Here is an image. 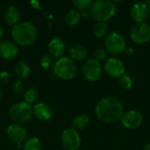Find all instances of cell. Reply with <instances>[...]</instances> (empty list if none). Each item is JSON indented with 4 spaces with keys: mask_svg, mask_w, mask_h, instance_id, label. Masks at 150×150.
<instances>
[{
    "mask_svg": "<svg viewBox=\"0 0 150 150\" xmlns=\"http://www.w3.org/2000/svg\"><path fill=\"white\" fill-rule=\"evenodd\" d=\"M95 112L100 121L115 123L121 120L125 110L120 100L115 97L107 96L98 102L95 107Z\"/></svg>",
    "mask_w": 150,
    "mask_h": 150,
    "instance_id": "cell-1",
    "label": "cell"
},
{
    "mask_svg": "<svg viewBox=\"0 0 150 150\" xmlns=\"http://www.w3.org/2000/svg\"><path fill=\"white\" fill-rule=\"evenodd\" d=\"M11 35L17 44L28 46L35 41L38 36V29L31 22H21L12 26Z\"/></svg>",
    "mask_w": 150,
    "mask_h": 150,
    "instance_id": "cell-2",
    "label": "cell"
},
{
    "mask_svg": "<svg viewBox=\"0 0 150 150\" xmlns=\"http://www.w3.org/2000/svg\"><path fill=\"white\" fill-rule=\"evenodd\" d=\"M92 18L97 22H105L111 19L117 12V6L110 0H97L90 8Z\"/></svg>",
    "mask_w": 150,
    "mask_h": 150,
    "instance_id": "cell-3",
    "label": "cell"
},
{
    "mask_svg": "<svg viewBox=\"0 0 150 150\" xmlns=\"http://www.w3.org/2000/svg\"><path fill=\"white\" fill-rule=\"evenodd\" d=\"M54 72L61 79L70 80L76 76L77 66L71 58L62 57L54 63Z\"/></svg>",
    "mask_w": 150,
    "mask_h": 150,
    "instance_id": "cell-4",
    "label": "cell"
},
{
    "mask_svg": "<svg viewBox=\"0 0 150 150\" xmlns=\"http://www.w3.org/2000/svg\"><path fill=\"white\" fill-rule=\"evenodd\" d=\"M126 47V40L119 32H111L105 38V48L112 55H119L123 54Z\"/></svg>",
    "mask_w": 150,
    "mask_h": 150,
    "instance_id": "cell-5",
    "label": "cell"
},
{
    "mask_svg": "<svg viewBox=\"0 0 150 150\" xmlns=\"http://www.w3.org/2000/svg\"><path fill=\"white\" fill-rule=\"evenodd\" d=\"M33 114V107L25 101L14 104L10 109V115L11 119L18 123H25L30 120Z\"/></svg>",
    "mask_w": 150,
    "mask_h": 150,
    "instance_id": "cell-6",
    "label": "cell"
},
{
    "mask_svg": "<svg viewBox=\"0 0 150 150\" xmlns=\"http://www.w3.org/2000/svg\"><path fill=\"white\" fill-rule=\"evenodd\" d=\"M104 70L112 78H120L126 72V66L123 61L118 57H110L104 65Z\"/></svg>",
    "mask_w": 150,
    "mask_h": 150,
    "instance_id": "cell-7",
    "label": "cell"
},
{
    "mask_svg": "<svg viewBox=\"0 0 150 150\" xmlns=\"http://www.w3.org/2000/svg\"><path fill=\"white\" fill-rule=\"evenodd\" d=\"M130 38L136 44H144L150 40V26L149 24L136 23L130 30Z\"/></svg>",
    "mask_w": 150,
    "mask_h": 150,
    "instance_id": "cell-8",
    "label": "cell"
},
{
    "mask_svg": "<svg viewBox=\"0 0 150 150\" xmlns=\"http://www.w3.org/2000/svg\"><path fill=\"white\" fill-rule=\"evenodd\" d=\"M82 72L85 79L91 82H97L102 76L100 62L94 59H88L82 67Z\"/></svg>",
    "mask_w": 150,
    "mask_h": 150,
    "instance_id": "cell-9",
    "label": "cell"
},
{
    "mask_svg": "<svg viewBox=\"0 0 150 150\" xmlns=\"http://www.w3.org/2000/svg\"><path fill=\"white\" fill-rule=\"evenodd\" d=\"M61 141L62 146L67 150H77L81 146V137L73 127L67 128L62 132Z\"/></svg>",
    "mask_w": 150,
    "mask_h": 150,
    "instance_id": "cell-10",
    "label": "cell"
},
{
    "mask_svg": "<svg viewBox=\"0 0 150 150\" xmlns=\"http://www.w3.org/2000/svg\"><path fill=\"white\" fill-rule=\"evenodd\" d=\"M120 121L126 128L134 130L139 128L142 125L143 116L139 111L129 110L127 112H125Z\"/></svg>",
    "mask_w": 150,
    "mask_h": 150,
    "instance_id": "cell-11",
    "label": "cell"
},
{
    "mask_svg": "<svg viewBox=\"0 0 150 150\" xmlns=\"http://www.w3.org/2000/svg\"><path fill=\"white\" fill-rule=\"evenodd\" d=\"M150 9L143 2L135 3L130 10V16L136 23H143L149 18Z\"/></svg>",
    "mask_w": 150,
    "mask_h": 150,
    "instance_id": "cell-12",
    "label": "cell"
},
{
    "mask_svg": "<svg viewBox=\"0 0 150 150\" xmlns=\"http://www.w3.org/2000/svg\"><path fill=\"white\" fill-rule=\"evenodd\" d=\"M7 135L12 142L19 145L23 141H25L26 137V131L18 124H11L7 128Z\"/></svg>",
    "mask_w": 150,
    "mask_h": 150,
    "instance_id": "cell-13",
    "label": "cell"
},
{
    "mask_svg": "<svg viewBox=\"0 0 150 150\" xmlns=\"http://www.w3.org/2000/svg\"><path fill=\"white\" fill-rule=\"evenodd\" d=\"M34 116L40 120H48L53 115L52 107L45 102H40L34 105L33 108Z\"/></svg>",
    "mask_w": 150,
    "mask_h": 150,
    "instance_id": "cell-14",
    "label": "cell"
},
{
    "mask_svg": "<svg viewBox=\"0 0 150 150\" xmlns=\"http://www.w3.org/2000/svg\"><path fill=\"white\" fill-rule=\"evenodd\" d=\"M18 48L11 40H4L0 43V56L4 59H11L17 55Z\"/></svg>",
    "mask_w": 150,
    "mask_h": 150,
    "instance_id": "cell-15",
    "label": "cell"
},
{
    "mask_svg": "<svg viewBox=\"0 0 150 150\" xmlns=\"http://www.w3.org/2000/svg\"><path fill=\"white\" fill-rule=\"evenodd\" d=\"M4 16L7 24H9L10 25H15L19 23L21 12L17 6L10 5L5 9Z\"/></svg>",
    "mask_w": 150,
    "mask_h": 150,
    "instance_id": "cell-16",
    "label": "cell"
},
{
    "mask_svg": "<svg viewBox=\"0 0 150 150\" xmlns=\"http://www.w3.org/2000/svg\"><path fill=\"white\" fill-rule=\"evenodd\" d=\"M65 43L60 38H54L48 44V50L51 56L61 57L65 51Z\"/></svg>",
    "mask_w": 150,
    "mask_h": 150,
    "instance_id": "cell-17",
    "label": "cell"
},
{
    "mask_svg": "<svg viewBox=\"0 0 150 150\" xmlns=\"http://www.w3.org/2000/svg\"><path fill=\"white\" fill-rule=\"evenodd\" d=\"M69 54L73 61H78V62L86 60L89 55L88 49L84 46L80 44H76L71 47L69 50Z\"/></svg>",
    "mask_w": 150,
    "mask_h": 150,
    "instance_id": "cell-18",
    "label": "cell"
},
{
    "mask_svg": "<svg viewBox=\"0 0 150 150\" xmlns=\"http://www.w3.org/2000/svg\"><path fill=\"white\" fill-rule=\"evenodd\" d=\"M109 33V26L105 22H96L93 25V34L98 38L103 39Z\"/></svg>",
    "mask_w": 150,
    "mask_h": 150,
    "instance_id": "cell-19",
    "label": "cell"
},
{
    "mask_svg": "<svg viewBox=\"0 0 150 150\" xmlns=\"http://www.w3.org/2000/svg\"><path fill=\"white\" fill-rule=\"evenodd\" d=\"M80 18H81V13L78 11V10L71 9L65 15V22L69 25L73 26V25H76L79 23Z\"/></svg>",
    "mask_w": 150,
    "mask_h": 150,
    "instance_id": "cell-20",
    "label": "cell"
},
{
    "mask_svg": "<svg viewBox=\"0 0 150 150\" xmlns=\"http://www.w3.org/2000/svg\"><path fill=\"white\" fill-rule=\"evenodd\" d=\"M15 72L17 74V76L21 78V79H25L26 78L29 74H30V67L29 65L25 62H18L16 64L15 67Z\"/></svg>",
    "mask_w": 150,
    "mask_h": 150,
    "instance_id": "cell-21",
    "label": "cell"
},
{
    "mask_svg": "<svg viewBox=\"0 0 150 150\" xmlns=\"http://www.w3.org/2000/svg\"><path fill=\"white\" fill-rule=\"evenodd\" d=\"M73 126L76 129H83L90 124V117L86 114H79L73 120Z\"/></svg>",
    "mask_w": 150,
    "mask_h": 150,
    "instance_id": "cell-22",
    "label": "cell"
},
{
    "mask_svg": "<svg viewBox=\"0 0 150 150\" xmlns=\"http://www.w3.org/2000/svg\"><path fill=\"white\" fill-rule=\"evenodd\" d=\"M41 148L40 141L37 137H31L25 142L24 150H41Z\"/></svg>",
    "mask_w": 150,
    "mask_h": 150,
    "instance_id": "cell-23",
    "label": "cell"
},
{
    "mask_svg": "<svg viewBox=\"0 0 150 150\" xmlns=\"http://www.w3.org/2000/svg\"><path fill=\"white\" fill-rule=\"evenodd\" d=\"M119 84L123 90L128 91V90L132 89L133 84H134V81L130 76L125 74L121 77L119 78Z\"/></svg>",
    "mask_w": 150,
    "mask_h": 150,
    "instance_id": "cell-24",
    "label": "cell"
},
{
    "mask_svg": "<svg viewBox=\"0 0 150 150\" xmlns=\"http://www.w3.org/2000/svg\"><path fill=\"white\" fill-rule=\"evenodd\" d=\"M38 92L35 89L33 88H30L28 90H26V91L25 92L24 94V99H25V102L27 103L28 105H31V104H33L37 98H38Z\"/></svg>",
    "mask_w": 150,
    "mask_h": 150,
    "instance_id": "cell-25",
    "label": "cell"
},
{
    "mask_svg": "<svg viewBox=\"0 0 150 150\" xmlns=\"http://www.w3.org/2000/svg\"><path fill=\"white\" fill-rule=\"evenodd\" d=\"M93 1L91 0H74L73 4L79 10H86L88 8H91Z\"/></svg>",
    "mask_w": 150,
    "mask_h": 150,
    "instance_id": "cell-26",
    "label": "cell"
},
{
    "mask_svg": "<svg viewBox=\"0 0 150 150\" xmlns=\"http://www.w3.org/2000/svg\"><path fill=\"white\" fill-rule=\"evenodd\" d=\"M107 55V51L105 50V47H98L95 51H94V60L98 61V62L105 60Z\"/></svg>",
    "mask_w": 150,
    "mask_h": 150,
    "instance_id": "cell-27",
    "label": "cell"
},
{
    "mask_svg": "<svg viewBox=\"0 0 150 150\" xmlns=\"http://www.w3.org/2000/svg\"><path fill=\"white\" fill-rule=\"evenodd\" d=\"M53 62H54V60H53V57L50 54L44 55L40 60V65L44 69H47L48 67H50Z\"/></svg>",
    "mask_w": 150,
    "mask_h": 150,
    "instance_id": "cell-28",
    "label": "cell"
},
{
    "mask_svg": "<svg viewBox=\"0 0 150 150\" xmlns=\"http://www.w3.org/2000/svg\"><path fill=\"white\" fill-rule=\"evenodd\" d=\"M10 81V75L6 71L0 72V83L2 84H7Z\"/></svg>",
    "mask_w": 150,
    "mask_h": 150,
    "instance_id": "cell-29",
    "label": "cell"
},
{
    "mask_svg": "<svg viewBox=\"0 0 150 150\" xmlns=\"http://www.w3.org/2000/svg\"><path fill=\"white\" fill-rule=\"evenodd\" d=\"M12 90L15 93H19L23 90V83L21 80H17L12 86Z\"/></svg>",
    "mask_w": 150,
    "mask_h": 150,
    "instance_id": "cell-30",
    "label": "cell"
},
{
    "mask_svg": "<svg viewBox=\"0 0 150 150\" xmlns=\"http://www.w3.org/2000/svg\"><path fill=\"white\" fill-rule=\"evenodd\" d=\"M124 54L127 57H132L134 54V47H127L126 49H125V51H124Z\"/></svg>",
    "mask_w": 150,
    "mask_h": 150,
    "instance_id": "cell-31",
    "label": "cell"
},
{
    "mask_svg": "<svg viewBox=\"0 0 150 150\" xmlns=\"http://www.w3.org/2000/svg\"><path fill=\"white\" fill-rule=\"evenodd\" d=\"M90 16H91V11L86 9V10H83L82 11V13H81V17L84 18H89Z\"/></svg>",
    "mask_w": 150,
    "mask_h": 150,
    "instance_id": "cell-32",
    "label": "cell"
},
{
    "mask_svg": "<svg viewBox=\"0 0 150 150\" xmlns=\"http://www.w3.org/2000/svg\"><path fill=\"white\" fill-rule=\"evenodd\" d=\"M142 150H150V143L146 144V145L143 147V149Z\"/></svg>",
    "mask_w": 150,
    "mask_h": 150,
    "instance_id": "cell-33",
    "label": "cell"
},
{
    "mask_svg": "<svg viewBox=\"0 0 150 150\" xmlns=\"http://www.w3.org/2000/svg\"><path fill=\"white\" fill-rule=\"evenodd\" d=\"M3 33H4V29H3V27H2V25H0V38L2 37V35H3Z\"/></svg>",
    "mask_w": 150,
    "mask_h": 150,
    "instance_id": "cell-34",
    "label": "cell"
},
{
    "mask_svg": "<svg viewBox=\"0 0 150 150\" xmlns=\"http://www.w3.org/2000/svg\"><path fill=\"white\" fill-rule=\"evenodd\" d=\"M144 3L147 4V6H148V7L150 9V0L149 1H146V2H144Z\"/></svg>",
    "mask_w": 150,
    "mask_h": 150,
    "instance_id": "cell-35",
    "label": "cell"
},
{
    "mask_svg": "<svg viewBox=\"0 0 150 150\" xmlns=\"http://www.w3.org/2000/svg\"><path fill=\"white\" fill-rule=\"evenodd\" d=\"M2 97V90H1V88H0V98Z\"/></svg>",
    "mask_w": 150,
    "mask_h": 150,
    "instance_id": "cell-36",
    "label": "cell"
},
{
    "mask_svg": "<svg viewBox=\"0 0 150 150\" xmlns=\"http://www.w3.org/2000/svg\"><path fill=\"white\" fill-rule=\"evenodd\" d=\"M149 26H150V18H149Z\"/></svg>",
    "mask_w": 150,
    "mask_h": 150,
    "instance_id": "cell-37",
    "label": "cell"
}]
</instances>
